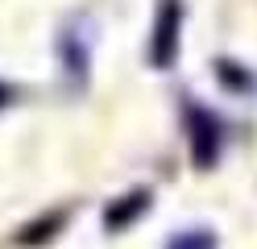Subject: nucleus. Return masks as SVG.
<instances>
[{
    "label": "nucleus",
    "mask_w": 257,
    "mask_h": 249,
    "mask_svg": "<svg viewBox=\"0 0 257 249\" xmlns=\"http://www.w3.org/2000/svg\"><path fill=\"white\" fill-rule=\"evenodd\" d=\"M183 121H187V145H191V162L199 166V171H207V166H216L220 158V121L216 112H207L203 104H195V100H183Z\"/></svg>",
    "instance_id": "nucleus-1"
},
{
    "label": "nucleus",
    "mask_w": 257,
    "mask_h": 249,
    "mask_svg": "<svg viewBox=\"0 0 257 249\" xmlns=\"http://www.w3.org/2000/svg\"><path fill=\"white\" fill-rule=\"evenodd\" d=\"M179 33H183V0H162L150 33V62L158 71H166L179 58Z\"/></svg>",
    "instance_id": "nucleus-2"
},
{
    "label": "nucleus",
    "mask_w": 257,
    "mask_h": 249,
    "mask_svg": "<svg viewBox=\"0 0 257 249\" xmlns=\"http://www.w3.org/2000/svg\"><path fill=\"white\" fill-rule=\"evenodd\" d=\"M58 62H62V75H67L75 88L87 83V66H91V33L83 25H67L58 33Z\"/></svg>",
    "instance_id": "nucleus-3"
},
{
    "label": "nucleus",
    "mask_w": 257,
    "mask_h": 249,
    "mask_svg": "<svg viewBox=\"0 0 257 249\" xmlns=\"http://www.w3.org/2000/svg\"><path fill=\"white\" fill-rule=\"evenodd\" d=\"M146 208H150V191H146V187L128 191V195H120L116 204L104 212V228H108V232H120V228H128V224H133Z\"/></svg>",
    "instance_id": "nucleus-4"
},
{
    "label": "nucleus",
    "mask_w": 257,
    "mask_h": 249,
    "mask_svg": "<svg viewBox=\"0 0 257 249\" xmlns=\"http://www.w3.org/2000/svg\"><path fill=\"white\" fill-rule=\"evenodd\" d=\"M216 79H220L228 92H236V96H249V92H257V75L249 71V66L232 62V58H220V62H216Z\"/></svg>",
    "instance_id": "nucleus-5"
},
{
    "label": "nucleus",
    "mask_w": 257,
    "mask_h": 249,
    "mask_svg": "<svg viewBox=\"0 0 257 249\" xmlns=\"http://www.w3.org/2000/svg\"><path fill=\"white\" fill-rule=\"evenodd\" d=\"M166 249H216V237L207 228H187V232H179V237H170Z\"/></svg>",
    "instance_id": "nucleus-6"
}]
</instances>
